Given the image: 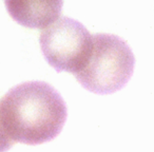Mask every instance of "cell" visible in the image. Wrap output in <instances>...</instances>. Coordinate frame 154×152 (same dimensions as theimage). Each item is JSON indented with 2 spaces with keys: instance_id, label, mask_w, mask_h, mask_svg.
Returning <instances> with one entry per match:
<instances>
[{
  "instance_id": "4",
  "label": "cell",
  "mask_w": 154,
  "mask_h": 152,
  "mask_svg": "<svg viewBox=\"0 0 154 152\" xmlns=\"http://www.w3.org/2000/svg\"><path fill=\"white\" fill-rule=\"evenodd\" d=\"M8 11L13 18L29 28H47L50 23L57 19L61 12L62 2H5Z\"/></svg>"
},
{
  "instance_id": "2",
  "label": "cell",
  "mask_w": 154,
  "mask_h": 152,
  "mask_svg": "<svg viewBox=\"0 0 154 152\" xmlns=\"http://www.w3.org/2000/svg\"><path fill=\"white\" fill-rule=\"evenodd\" d=\"M134 64V55L126 41L112 34H95L88 62L75 76L89 91L110 94L129 82Z\"/></svg>"
},
{
  "instance_id": "1",
  "label": "cell",
  "mask_w": 154,
  "mask_h": 152,
  "mask_svg": "<svg viewBox=\"0 0 154 152\" xmlns=\"http://www.w3.org/2000/svg\"><path fill=\"white\" fill-rule=\"evenodd\" d=\"M66 119V106L45 82L13 87L0 99V152L14 143L38 145L56 137Z\"/></svg>"
},
{
  "instance_id": "3",
  "label": "cell",
  "mask_w": 154,
  "mask_h": 152,
  "mask_svg": "<svg viewBox=\"0 0 154 152\" xmlns=\"http://www.w3.org/2000/svg\"><path fill=\"white\" fill-rule=\"evenodd\" d=\"M47 61L57 71L76 75L88 62L93 47V36L84 24L62 17L45 29L39 36Z\"/></svg>"
}]
</instances>
